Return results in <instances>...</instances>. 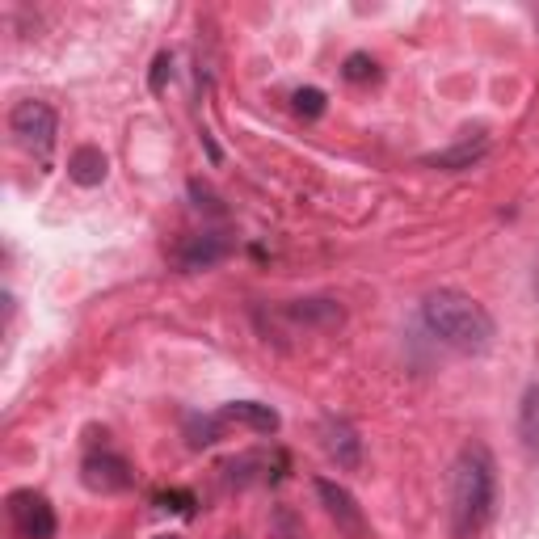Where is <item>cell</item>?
<instances>
[{"label":"cell","mask_w":539,"mask_h":539,"mask_svg":"<svg viewBox=\"0 0 539 539\" xmlns=\"http://www.w3.org/2000/svg\"><path fill=\"white\" fill-rule=\"evenodd\" d=\"M493 502H497V468L489 447L472 443L459 451L455 459V476H451V523L459 539L481 535L485 523L493 518Z\"/></svg>","instance_id":"obj_1"},{"label":"cell","mask_w":539,"mask_h":539,"mask_svg":"<svg viewBox=\"0 0 539 539\" xmlns=\"http://www.w3.org/2000/svg\"><path fill=\"white\" fill-rule=\"evenodd\" d=\"M422 321L438 342L459 354H485L493 346V316L485 312V304H476L464 291L443 287V291L426 295Z\"/></svg>","instance_id":"obj_2"},{"label":"cell","mask_w":539,"mask_h":539,"mask_svg":"<svg viewBox=\"0 0 539 539\" xmlns=\"http://www.w3.org/2000/svg\"><path fill=\"white\" fill-rule=\"evenodd\" d=\"M9 127L26 148H34L38 156H47L55 148L59 118H55V110L47 102H17L13 114H9Z\"/></svg>","instance_id":"obj_3"},{"label":"cell","mask_w":539,"mask_h":539,"mask_svg":"<svg viewBox=\"0 0 539 539\" xmlns=\"http://www.w3.org/2000/svg\"><path fill=\"white\" fill-rule=\"evenodd\" d=\"M9 523L22 539H55V510L47 497L34 489L9 493Z\"/></svg>","instance_id":"obj_4"},{"label":"cell","mask_w":539,"mask_h":539,"mask_svg":"<svg viewBox=\"0 0 539 539\" xmlns=\"http://www.w3.org/2000/svg\"><path fill=\"white\" fill-rule=\"evenodd\" d=\"M228 253H232L228 232H190V236H182V241H177V249H173V266H177V270H186V274H198V270L219 266Z\"/></svg>","instance_id":"obj_5"},{"label":"cell","mask_w":539,"mask_h":539,"mask_svg":"<svg viewBox=\"0 0 539 539\" xmlns=\"http://www.w3.org/2000/svg\"><path fill=\"white\" fill-rule=\"evenodd\" d=\"M81 481L93 493H123V489H131L135 472L118 451H93V455H85V464H81Z\"/></svg>","instance_id":"obj_6"},{"label":"cell","mask_w":539,"mask_h":539,"mask_svg":"<svg viewBox=\"0 0 539 539\" xmlns=\"http://www.w3.org/2000/svg\"><path fill=\"white\" fill-rule=\"evenodd\" d=\"M316 497L325 502L329 518L337 523V531L350 535V539H363L367 535V518H363V506L354 502V493L337 481H316Z\"/></svg>","instance_id":"obj_7"},{"label":"cell","mask_w":539,"mask_h":539,"mask_svg":"<svg viewBox=\"0 0 539 539\" xmlns=\"http://www.w3.org/2000/svg\"><path fill=\"white\" fill-rule=\"evenodd\" d=\"M325 451L337 459V468H346V472L363 464V438H358V430L350 422H342V417H329L325 422Z\"/></svg>","instance_id":"obj_8"},{"label":"cell","mask_w":539,"mask_h":539,"mask_svg":"<svg viewBox=\"0 0 539 539\" xmlns=\"http://www.w3.org/2000/svg\"><path fill=\"white\" fill-rule=\"evenodd\" d=\"M106 173H110V161H106V152H102V148L85 144V148H76V152L68 156V177H72L76 186L93 190V186H102V182H106Z\"/></svg>","instance_id":"obj_9"},{"label":"cell","mask_w":539,"mask_h":539,"mask_svg":"<svg viewBox=\"0 0 539 539\" xmlns=\"http://www.w3.org/2000/svg\"><path fill=\"white\" fill-rule=\"evenodd\" d=\"M485 156H489V139H485V135H476V139H464V144H455V148H447V152L426 156L422 165H430V169H447V173H459V169H472L476 161H485Z\"/></svg>","instance_id":"obj_10"},{"label":"cell","mask_w":539,"mask_h":539,"mask_svg":"<svg viewBox=\"0 0 539 539\" xmlns=\"http://www.w3.org/2000/svg\"><path fill=\"white\" fill-rule=\"evenodd\" d=\"M219 417L224 422H236V426H249L257 434H274L278 426H283V417H278L270 405H257V401H232L219 409Z\"/></svg>","instance_id":"obj_11"},{"label":"cell","mask_w":539,"mask_h":539,"mask_svg":"<svg viewBox=\"0 0 539 539\" xmlns=\"http://www.w3.org/2000/svg\"><path fill=\"white\" fill-rule=\"evenodd\" d=\"M287 316L291 321H299V325H325V329H333V325H342V304H333V299H299V304H291L287 308Z\"/></svg>","instance_id":"obj_12"},{"label":"cell","mask_w":539,"mask_h":539,"mask_svg":"<svg viewBox=\"0 0 539 539\" xmlns=\"http://www.w3.org/2000/svg\"><path fill=\"white\" fill-rule=\"evenodd\" d=\"M518 434H523V443L531 451H539V384L527 388V396H523V409H518Z\"/></svg>","instance_id":"obj_13"},{"label":"cell","mask_w":539,"mask_h":539,"mask_svg":"<svg viewBox=\"0 0 539 539\" xmlns=\"http://www.w3.org/2000/svg\"><path fill=\"white\" fill-rule=\"evenodd\" d=\"M219 430H224V417H219V413H211V417L190 413V417H186V438H190V447H211V443H219Z\"/></svg>","instance_id":"obj_14"},{"label":"cell","mask_w":539,"mask_h":539,"mask_svg":"<svg viewBox=\"0 0 539 539\" xmlns=\"http://www.w3.org/2000/svg\"><path fill=\"white\" fill-rule=\"evenodd\" d=\"M270 539H308L304 518H299L291 506H278L274 510V523H270Z\"/></svg>","instance_id":"obj_15"},{"label":"cell","mask_w":539,"mask_h":539,"mask_svg":"<svg viewBox=\"0 0 539 539\" xmlns=\"http://www.w3.org/2000/svg\"><path fill=\"white\" fill-rule=\"evenodd\" d=\"M342 76L350 85H371V81H379V64L371 55H363V51H354L350 59H346V68H342Z\"/></svg>","instance_id":"obj_16"},{"label":"cell","mask_w":539,"mask_h":539,"mask_svg":"<svg viewBox=\"0 0 539 539\" xmlns=\"http://www.w3.org/2000/svg\"><path fill=\"white\" fill-rule=\"evenodd\" d=\"M291 102H295V114L299 118H321L325 114V106H329V97L321 93V89H295V97H291Z\"/></svg>","instance_id":"obj_17"},{"label":"cell","mask_w":539,"mask_h":539,"mask_svg":"<svg viewBox=\"0 0 539 539\" xmlns=\"http://www.w3.org/2000/svg\"><path fill=\"white\" fill-rule=\"evenodd\" d=\"M156 506L169 510V514H182V518H190L198 502H194V493H190V489H165V493H156Z\"/></svg>","instance_id":"obj_18"},{"label":"cell","mask_w":539,"mask_h":539,"mask_svg":"<svg viewBox=\"0 0 539 539\" xmlns=\"http://www.w3.org/2000/svg\"><path fill=\"white\" fill-rule=\"evenodd\" d=\"M173 81V55L169 51H161L152 59V76H148V89L152 93H165V85Z\"/></svg>","instance_id":"obj_19"},{"label":"cell","mask_w":539,"mask_h":539,"mask_svg":"<svg viewBox=\"0 0 539 539\" xmlns=\"http://www.w3.org/2000/svg\"><path fill=\"white\" fill-rule=\"evenodd\" d=\"M190 194H194V203H198V207H207V211H224V207H219V198H215V190H211V186H203L198 177L190 182Z\"/></svg>","instance_id":"obj_20"},{"label":"cell","mask_w":539,"mask_h":539,"mask_svg":"<svg viewBox=\"0 0 539 539\" xmlns=\"http://www.w3.org/2000/svg\"><path fill=\"white\" fill-rule=\"evenodd\" d=\"M152 539H182V535H152Z\"/></svg>","instance_id":"obj_21"},{"label":"cell","mask_w":539,"mask_h":539,"mask_svg":"<svg viewBox=\"0 0 539 539\" xmlns=\"http://www.w3.org/2000/svg\"><path fill=\"white\" fill-rule=\"evenodd\" d=\"M535 295H539V266H535Z\"/></svg>","instance_id":"obj_22"}]
</instances>
